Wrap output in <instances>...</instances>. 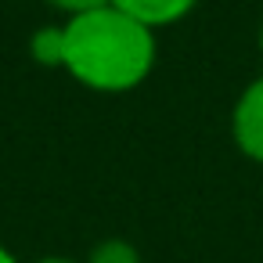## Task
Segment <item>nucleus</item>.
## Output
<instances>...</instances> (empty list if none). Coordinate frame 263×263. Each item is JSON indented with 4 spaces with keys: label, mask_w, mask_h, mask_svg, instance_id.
I'll use <instances>...</instances> for the list:
<instances>
[{
    "label": "nucleus",
    "mask_w": 263,
    "mask_h": 263,
    "mask_svg": "<svg viewBox=\"0 0 263 263\" xmlns=\"http://www.w3.org/2000/svg\"><path fill=\"white\" fill-rule=\"evenodd\" d=\"M231 141L234 148L263 166V76L249 80L231 108Z\"/></svg>",
    "instance_id": "2"
},
{
    "label": "nucleus",
    "mask_w": 263,
    "mask_h": 263,
    "mask_svg": "<svg viewBox=\"0 0 263 263\" xmlns=\"http://www.w3.org/2000/svg\"><path fill=\"white\" fill-rule=\"evenodd\" d=\"M29 263H83V259H76V256H36Z\"/></svg>",
    "instance_id": "7"
},
{
    "label": "nucleus",
    "mask_w": 263,
    "mask_h": 263,
    "mask_svg": "<svg viewBox=\"0 0 263 263\" xmlns=\"http://www.w3.org/2000/svg\"><path fill=\"white\" fill-rule=\"evenodd\" d=\"M83 263H144V259H141V249L134 241H126V238H105V241H98L83 256Z\"/></svg>",
    "instance_id": "5"
},
{
    "label": "nucleus",
    "mask_w": 263,
    "mask_h": 263,
    "mask_svg": "<svg viewBox=\"0 0 263 263\" xmlns=\"http://www.w3.org/2000/svg\"><path fill=\"white\" fill-rule=\"evenodd\" d=\"M44 4L51 11H58L62 22H65V18H76V15H87V11H98V8L112 4V0H44Z\"/></svg>",
    "instance_id": "6"
},
{
    "label": "nucleus",
    "mask_w": 263,
    "mask_h": 263,
    "mask_svg": "<svg viewBox=\"0 0 263 263\" xmlns=\"http://www.w3.org/2000/svg\"><path fill=\"white\" fill-rule=\"evenodd\" d=\"M0 263H22V259H18V256H15L8 245H0Z\"/></svg>",
    "instance_id": "8"
},
{
    "label": "nucleus",
    "mask_w": 263,
    "mask_h": 263,
    "mask_svg": "<svg viewBox=\"0 0 263 263\" xmlns=\"http://www.w3.org/2000/svg\"><path fill=\"white\" fill-rule=\"evenodd\" d=\"M256 47H259V58H263V18H259V29H256Z\"/></svg>",
    "instance_id": "9"
},
{
    "label": "nucleus",
    "mask_w": 263,
    "mask_h": 263,
    "mask_svg": "<svg viewBox=\"0 0 263 263\" xmlns=\"http://www.w3.org/2000/svg\"><path fill=\"white\" fill-rule=\"evenodd\" d=\"M29 58L44 69H62V58H65V26L54 22V26H40L33 29L29 36Z\"/></svg>",
    "instance_id": "4"
},
{
    "label": "nucleus",
    "mask_w": 263,
    "mask_h": 263,
    "mask_svg": "<svg viewBox=\"0 0 263 263\" xmlns=\"http://www.w3.org/2000/svg\"><path fill=\"white\" fill-rule=\"evenodd\" d=\"M112 4L119 11H126L130 18L144 22L148 29H166V26H177L184 22L195 8H198V0H112Z\"/></svg>",
    "instance_id": "3"
},
{
    "label": "nucleus",
    "mask_w": 263,
    "mask_h": 263,
    "mask_svg": "<svg viewBox=\"0 0 263 263\" xmlns=\"http://www.w3.org/2000/svg\"><path fill=\"white\" fill-rule=\"evenodd\" d=\"M65 58L62 69L94 94H130L137 90L159 58L155 29L130 18L116 4L65 18Z\"/></svg>",
    "instance_id": "1"
}]
</instances>
